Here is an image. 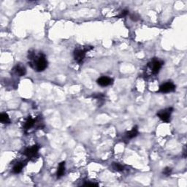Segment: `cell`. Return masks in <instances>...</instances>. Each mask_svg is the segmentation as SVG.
Returning a JSON list of instances; mask_svg holds the SVG:
<instances>
[{
  "mask_svg": "<svg viewBox=\"0 0 187 187\" xmlns=\"http://www.w3.org/2000/svg\"><path fill=\"white\" fill-rule=\"evenodd\" d=\"M30 66L37 72H43L48 67V61H47L46 55L43 53H40L37 56L35 55L33 59L30 60Z\"/></svg>",
  "mask_w": 187,
  "mask_h": 187,
  "instance_id": "6da1fadb",
  "label": "cell"
},
{
  "mask_svg": "<svg viewBox=\"0 0 187 187\" xmlns=\"http://www.w3.org/2000/svg\"><path fill=\"white\" fill-rule=\"evenodd\" d=\"M93 48L91 46H86L85 48L82 49V48H77L74 51V58L75 60L78 62V63H81L83 61L84 58L86 57V54L87 51H90Z\"/></svg>",
  "mask_w": 187,
  "mask_h": 187,
  "instance_id": "7a4b0ae2",
  "label": "cell"
},
{
  "mask_svg": "<svg viewBox=\"0 0 187 187\" xmlns=\"http://www.w3.org/2000/svg\"><path fill=\"white\" fill-rule=\"evenodd\" d=\"M162 65L163 62L159 60L157 58H154L151 60V62L148 64V67L151 70L153 74H157V73H159V72L161 70Z\"/></svg>",
  "mask_w": 187,
  "mask_h": 187,
  "instance_id": "3957f363",
  "label": "cell"
},
{
  "mask_svg": "<svg viewBox=\"0 0 187 187\" xmlns=\"http://www.w3.org/2000/svg\"><path fill=\"white\" fill-rule=\"evenodd\" d=\"M173 111V107H168V108L165 109V110H162L157 113V116L159 118L162 120V121H165V122H169L170 121V116L171 113Z\"/></svg>",
  "mask_w": 187,
  "mask_h": 187,
  "instance_id": "277c9868",
  "label": "cell"
},
{
  "mask_svg": "<svg viewBox=\"0 0 187 187\" xmlns=\"http://www.w3.org/2000/svg\"><path fill=\"white\" fill-rule=\"evenodd\" d=\"M39 149H40V147L37 145H34V146L25 149L23 154L29 159L35 158L36 156L38 154Z\"/></svg>",
  "mask_w": 187,
  "mask_h": 187,
  "instance_id": "5b68a950",
  "label": "cell"
},
{
  "mask_svg": "<svg viewBox=\"0 0 187 187\" xmlns=\"http://www.w3.org/2000/svg\"><path fill=\"white\" fill-rule=\"evenodd\" d=\"M175 90V86L174 85L173 83L168 81L167 83H165L162 85L160 86L159 87V92L162 93H169L173 92Z\"/></svg>",
  "mask_w": 187,
  "mask_h": 187,
  "instance_id": "8992f818",
  "label": "cell"
},
{
  "mask_svg": "<svg viewBox=\"0 0 187 187\" xmlns=\"http://www.w3.org/2000/svg\"><path fill=\"white\" fill-rule=\"evenodd\" d=\"M138 129L137 126L134 127L133 128L131 129L130 131H127L124 133V139L125 140H129L131 139H133L134 138L138 136Z\"/></svg>",
  "mask_w": 187,
  "mask_h": 187,
  "instance_id": "52a82bcc",
  "label": "cell"
},
{
  "mask_svg": "<svg viewBox=\"0 0 187 187\" xmlns=\"http://www.w3.org/2000/svg\"><path fill=\"white\" fill-rule=\"evenodd\" d=\"M96 82H97L98 85H99L100 86L105 87V86H110V85H111V84H113V80L109 77L103 76V77L99 78Z\"/></svg>",
  "mask_w": 187,
  "mask_h": 187,
  "instance_id": "ba28073f",
  "label": "cell"
},
{
  "mask_svg": "<svg viewBox=\"0 0 187 187\" xmlns=\"http://www.w3.org/2000/svg\"><path fill=\"white\" fill-rule=\"evenodd\" d=\"M13 70H14V72H15V74H16L17 75L19 76V77L23 76L26 72V68H25L24 67L21 66V65H17L16 66L14 67Z\"/></svg>",
  "mask_w": 187,
  "mask_h": 187,
  "instance_id": "9c48e42d",
  "label": "cell"
},
{
  "mask_svg": "<svg viewBox=\"0 0 187 187\" xmlns=\"http://www.w3.org/2000/svg\"><path fill=\"white\" fill-rule=\"evenodd\" d=\"M35 122L36 121L34 118H32L31 116L28 117V118L26 119V122H25L24 124V130H29V129H30L32 127H33L34 125L35 124Z\"/></svg>",
  "mask_w": 187,
  "mask_h": 187,
  "instance_id": "30bf717a",
  "label": "cell"
},
{
  "mask_svg": "<svg viewBox=\"0 0 187 187\" xmlns=\"http://www.w3.org/2000/svg\"><path fill=\"white\" fill-rule=\"evenodd\" d=\"M65 172V162H62L59 164L58 170H57V178H60L62 175H64Z\"/></svg>",
  "mask_w": 187,
  "mask_h": 187,
  "instance_id": "8fae6325",
  "label": "cell"
},
{
  "mask_svg": "<svg viewBox=\"0 0 187 187\" xmlns=\"http://www.w3.org/2000/svg\"><path fill=\"white\" fill-rule=\"evenodd\" d=\"M23 167H24V165H23V162H17L13 166V168H12V172H13V173H15V174L20 173L22 171Z\"/></svg>",
  "mask_w": 187,
  "mask_h": 187,
  "instance_id": "7c38bea8",
  "label": "cell"
},
{
  "mask_svg": "<svg viewBox=\"0 0 187 187\" xmlns=\"http://www.w3.org/2000/svg\"><path fill=\"white\" fill-rule=\"evenodd\" d=\"M0 121L4 124H7L10 123V117H9L7 113H2L0 115Z\"/></svg>",
  "mask_w": 187,
  "mask_h": 187,
  "instance_id": "4fadbf2b",
  "label": "cell"
},
{
  "mask_svg": "<svg viewBox=\"0 0 187 187\" xmlns=\"http://www.w3.org/2000/svg\"><path fill=\"white\" fill-rule=\"evenodd\" d=\"M113 168L116 171H118V172H121V171H123L124 169V166H123V165H121V164H118V163H113Z\"/></svg>",
  "mask_w": 187,
  "mask_h": 187,
  "instance_id": "5bb4252c",
  "label": "cell"
},
{
  "mask_svg": "<svg viewBox=\"0 0 187 187\" xmlns=\"http://www.w3.org/2000/svg\"><path fill=\"white\" fill-rule=\"evenodd\" d=\"M172 172V169L170 167H165V170H163V174L165 176H169L171 174Z\"/></svg>",
  "mask_w": 187,
  "mask_h": 187,
  "instance_id": "9a60e30c",
  "label": "cell"
},
{
  "mask_svg": "<svg viewBox=\"0 0 187 187\" xmlns=\"http://www.w3.org/2000/svg\"><path fill=\"white\" fill-rule=\"evenodd\" d=\"M129 14V10H124L122 12H121V14H120L119 15H118V17H120V18H123V17H125L127 16V15Z\"/></svg>",
  "mask_w": 187,
  "mask_h": 187,
  "instance_id": "2e32d148",
  "label": "cell"
},
{
  "mask_svg": "<svg viewBox=\"0 0 187 187\" xmlns=\"http://www.w3.org/2000/svg\"><path fill=\"white\" fill-rule=\"evenodd\" d=\"M130 18L132 20V21H137L138 20H139V16H138L137 14H132V15H130Z\"/></svg>",
  "mask_w": 187,
  "mask_h": 187,
  "instance_id": "e0dca14e",
  "label": "cell"
},
{
  "mask_svg": "<svg viewBox=\"0 0 187 187\" xmlns=\"http://www.w3.org/2000/svg\"><path fill=\"white\" fill-rule=\"evenodd\" d=\"M84 186H98L97 183H90V182H87V183H84Z\"/></svg>",
  "mask_w": 187,
  "mask_h": 187,
  "instance_id": "ac0fdd59",
  "label": "cell"
}]
</instances>
